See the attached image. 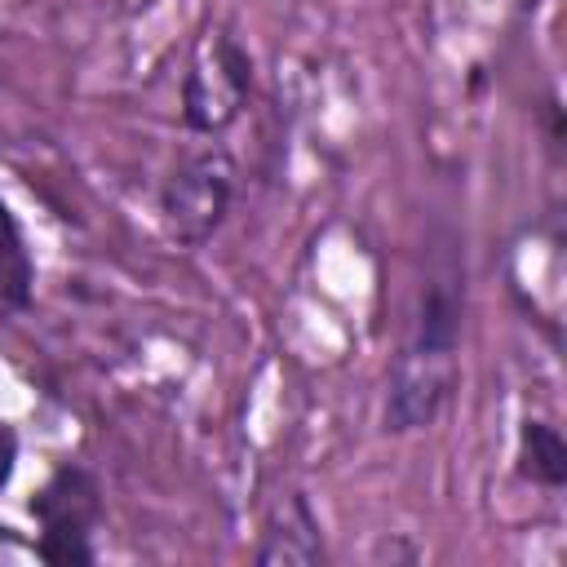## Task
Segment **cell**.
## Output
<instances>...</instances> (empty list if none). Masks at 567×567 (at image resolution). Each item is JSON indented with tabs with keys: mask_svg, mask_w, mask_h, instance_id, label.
I'll return each instance as SVG.
<instances>
[{
	"mask_svg": "<svg viewBox=\"0 0 567 567\" xmlns=\"http://www.w3.org/2000/svg\"><path fill=\"white\" fill-rule=\"evenodd\" d=\"M13 470H18V434L9 421H0V492L9 487Z\"/></svg>",
	"mask_w": 567,
	"mask_h": 567,
	"instance_id": "8",
	"label": "cell"
},
{
	"mask_svg": "<svg viewBox=\"0 0 567 567\" xmlns=\"http://www.w3.org/2000/svg\"><path fill=\"white\" fill-rule=\"evenodd\" d=\"M461 270L430 275L416 301L412 337L394 363L390 399H385V430L408 434L439 416L456 385V346H461Z\"/></svg>",
	"mask_w": 567,
	"mask_h": 567,
	"instance_id": "1",
	"label": "cell"
},
{
	"mask_svg": "<svg viewBox=\"0 0 567 567\" xmlns=\"http://www.w3.org/2000/svg\"><path fill=\"white\" fill-rule=\"evenodd\" d=\"M31 514L40 523L35 554L53 567H84L97 563L93 527L102 518V487L97 474L84 465H58L44 487L31 496Z\"/></svg>",
	"mask_w": 567,
	"mask_h": 567,
	"instance_id": "3",
	"label": "cell"
},
{
	"mask_svg": "<svg viewBox=\"0 0 567 567\" xmlns=\"http://www.w3.org/2000/svg\"><path fill=\"white\" fill-rule=\"evenodd\" d=\"M31 288H35V266H31L22 226H18L13 208L0 199V301L13 310H27Z\"/></svg>",
	"mask_w": 567,
	"mask_h": 567,
	"instance_id": "7",
	"label": "cell"
},
{
	"mask_svg": "<svg viewBox=\"0 0 567 567\" xmlns=\"http://www.w3.org/2000/svg\"><path fill=\"white\" fill-rule=\"evenodd\" d=\"M235 195V159L226 146H199L186 151L173 173L159 186V217L168 235L186 248H199L213 239V230L226 221Z\"/></svg>",
	"mask_w": 567,
	"mask_h": 567,
	"instance_id": "2",
	"label": "cell"
},
{
	"mask_svg": "<svg viewBox=\"0 0 567 567\" xmlns=\"http://www.w3.org/2000/svg\"><path fill=\"white\" fill-rule=\"evenodd\" d=\"M518 474L558 492L567 483V443L558 434V425L540 421V416H527L518 425Z\"/></svg>",
	"mask_w": 567,
	"mask_h": 567,
	"instance_id": "6",
	"label": "cell"
},
{
	"mask_svg": "<svg viewBox=\"0 0 567 567\" xmlns=\"http://www.w3.org/2000/svg\"><path fill=\"white\" fill-rule=\"evenodd\" d=\"M252 93V58L230 27L213 31L182 80V120L190 133H221Z\"/></svg>",
	"mask_w": 567,
	"mask_h": 567,
	"instance_id": "4",
	"label": "cell"
},
{
	"mask_svg": "<svg viewBox=\"0 0 567 567\" xmlns=\"http://www.w3.org/2000/svg\"><path fill=\"white\" fill-rule=\"evenodd\" d=\"M252 558L261 567H319L328 558L319 518L301 492H288L270 505V514L261 523V545L252 549Z\"/></svg>",
	"mask_w": 567,
	"mask_h": 567,
	"instance_id": "5",
	"label": "cell"
}]
</instances>
